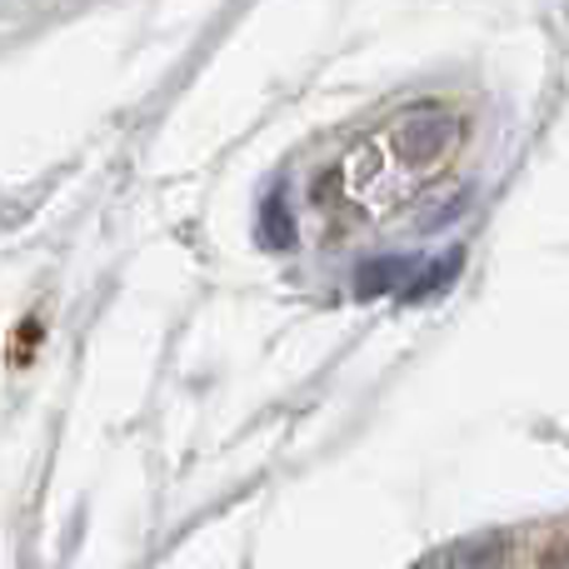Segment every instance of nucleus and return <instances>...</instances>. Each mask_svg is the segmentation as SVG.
<instances>
[{
  "label": "nucleus",
  "mask_w": 569,
  "mask_h": 569,
  "mask_svg": "<svg viewBox=\"0 0 569 569\" xmlns=\"http://www.w3.org/2000/svg\"><path fill=\"white\" fill-rule=\"evenodd\" d=\"M445 569H505V555L500 550H460Z\"/></svg>",
  "instance_id": "nucleus-1"
},
{
  "label": "nucleus",
  "mask_w": 569,
  "mask_h": 569,
  "mask_svg": "<svg viewBox=\"0 0 569 569\" xmlns=\"http://www.w3.org/2000/svg\"><path fill=\"white\" fill-rule=\"evenodd\" d=\"M540 569H569V535H565V540H555L550 550H545Z\"/></svg>",
  "instance_id": "nucleus-2"
}]
</instances>
